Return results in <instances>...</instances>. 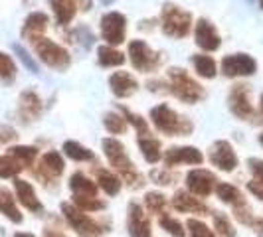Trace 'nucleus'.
<instances>
[{
    "instance_id": "obj_1",
    "label": "nucleus",
    "mask_w": 263,
    "mask_h": 237,
    "mask_svg": "<svg viewBox=\"0 0 263 237\" xmlns=\"http://www.w3.org/2000/svg\"><path fill=\"white\" fill-rule=\"evenodd\" d=\"M101 146H103V152H105L109 164L121 172V176L125 178V182H129L131 186H143L141 174L135 170V166H133L131 158L127 154L125 146L121 145L117 139H103Z\"/></svg>"
},
{
    "instance_id": "obj_2",
    "label": "nucleus",
    "mask_w": 263,
    "mask_h": 237,
    "mask_svg": "<svg viewBox=\"0 0 263 237\" xmlns=\"http://www.w3.org/2000/svg\"><path fill=\"white\" fill-rule=\"evenodd\" d=\"M151 118H153L158 131L164 132V134H172V136H186L194 129V125L188 118L180 117L174 109H171L164 103L151 109Z\"/></svg>"
},
{
    "instance_id": "obj_3",
    "label": "nucleus",
    "mask_w": 263,
    "mask_h": 237,
    "mask_svg": "<svg viewBox=\"0 0 263 237\" xmlns=\"http://www.w3.org/2000/svg\"><path fill=\"white\" fill-rule=\"evenodd\" d=\"M168 87H171V91L174 97H178L180 101H184V103H198L200 99H204V89H202V85L194 81V79L190 77L188 73H186L184 69H180V67H172L168 69Z\"/></svg>"
},
{
    "instance_id": "obj_4",
    "label": "nucleus",
    "mask_w": 263,
    "mask_h": 237,
    "mask_svg": "<svg viewBox=\"0 0 263 237\" xmlns=\"http://www.w3.org/2000/svg\"><path fill=\"white\" fill-rule=\"evenodd\" d=\"M160 24H162V32L171 38H184L188 36L190 28H192V16L190 12L182 10L180 6L166 2L162 6V12H160Z\"/></svg>"
},
{
    "instance_id": "obj_5",
    "label": "nucleus",
    "mask_w": 263,
    "mask_h": 237,
    "mask_svg": "<svg viewBox=\"0 0 263 237\" xmlns=\"http://www.w3.org/2000/svg\"><path fill=\"white\" fill-rule=\"evenodd\" d=\"M30 42H32V46H34L36 55H38L40 60L48 67L58 69V71H64V69L69 67V64H71L69 53H67V50H64L62 46H58L55 42H52V40L46 38V36H38V38L30 40Z\"/></svg>"
},
{
    "instance_id": "obj_6",
    "label": "nucleus",
    "mask_w": 263,
    "mask_h": 237,
    "mask_svg": "<svg viewBox=\"0 0 263 237\" xmlns=\"http://www.w3.org/2000/svg\"><path fill=\"white\" fill-rule=\"evenodd\" d=\"M62 211L66 215L67 224L76 229V233L79 237H99L103 233L101 225L97 222H93L89 215H85L83 210H79L78 206H71V204H62Z\"/></svg>"
},
{
    "instance_id": "obj_7",
    "label": "nucleus",
    "mask_w": 263,
    "mask_h": 237,
    "mask_svg": "<svg viewBox=\"0 0 263 237\" xmlns=\"http://www.w3.org/2000/svg\"><path fill=\"white\" fill-rule=\"evenodd\" d=\"M129 57H131L133 67L143 73L155 71L160 64V55L143 40H133L129 44Z\"/></svg>"
},
{
    "instance_id": "obj_8",
    "label": "nucleus",
    "mask_w": 263,
    "mask_h": 237,
    "mask_svg": "<svg viewBox=\"0 0 263 237\" xmlns=\"http://www.w3.org/2000/svg\"><path fill=\"white\" fill-rule=\"evenodd\" d=\"M127 16L121 12H107L101 18V36L109 46H119L125 42Z\"/></svg>"
},
{
    "instance_id": "obj_9",
    "label": "nucleus",
    "mask_w": 263,
    "mask_h": 237,
    "mask_svg": "<svg viewBox=\"0 0 263 237\" xmlns=\"http://www.w3.org/2000/svg\"><path fill=\"white\" fill-rule=\"evenodd\" d=\"M255 69H257V64L248 53H234V55H226L222 60V71L228 77L253 75Z\"/></svg>"
},
{
    "instance_id": "obj_10",
    "label": "nucleus",
    "mask_w": 263,
    "mask_h": 237,
    "mask_svg": "<svg viewBox=\"0 0 263 237\" xmlns=\"http://www.w3.org/2000/svg\"><path fill=\"white\" fill-rule=\"evenodd\" d=\"M216 184H218V178L210 170H204V168L188 172V176H186L188 190L198 198L210 196L212 192H214V188H216Z\"/></svg>"
},
{
    "instance_id": "obj_11",
    "label": "nucleus",
    "mask_w": 263,
    "mask_h": 237,
    "mask_svg": "<svg viewBox=\"0 0 263 237\" xmlns=\"http://www.w3.org/2000/svg\"><path fill=\"white\" fill-rule=\"evenodd\" d=\"M50 6L53 10V16H55V22L60 26H67L73 20L78 8H81V10L91 8V0H50Z\"/></svg>"
},
{
    "instance_id": "obj_12",
    "label": "nucleus",
    "mask_w": 263,
    "mask_h": 237,
    "mask_svg": "<svg viewBox=\"0 0 263 237\" xmlns=\"http://www.w3.org/2000/svg\"><path fill=\"white\" fill-rule=\"evenodd\" d=\"M210 160L214 166H218L220 170L232 172L237 168V154L236 150L232 148V145L228 141H218L216 145L212 146L210 150Z\"/></svg>"
},
{
    "instance_id": "obj_13",
    "label": "nucleus",
    "mask_w": 263,
    "mask_h": 237,
    "mask_svg": "<svg viewBox=\"0 0 263 237\" xmlns=\"http://www.w3.org/2000/svg\"><path fill=\"white\" fill-rule=\"evenodd\" d=\"M194 34H196V44L202 50H206V52H216V50H220L222 38H220L218 30L214 28V24H212L210 20L200 18Z\"/></svg>"
},
{
    "instance_id": "obj_14",
    "label": "nucleus",
    "mask_w": 263,
    "mask_h": 237,
    "mask_svg": "<svg viewBox=\"0 0 263 237\" xmlns=\"http://www.w3.org/2000/svg\"><path fill=\"white\" fill-rule=\"evenodd\" d=\"M230 109L239 118H250L253 115V107L250 103V89L243 83H237L230 91Z\"/></svg>"
},
{
    "instance_id": "obj_15",
    "label": "nucleus",
    "mask_w": 263,
    "mask_h": 237,
    "mask_svg": "<svg viewBox=\"0 0 263 237\" xmlns=\"http://www.w3.org/2000/svg\"><path fill=\"white\" fill-rule=\"evenodd\" d=\"M127 225H129L131 237H153L151 220H148V215L143 211V208L137 202L129 204V220H127Z\"/></svg>"
},
{
    "instance_id": "obj_16",
    "label": "nucleus",
    "mask_w": 263,
    "mask_h": 237,
    "mask_svg": "<svg viewBox=\"0 0 263 237\" xmlns=\"http://www.w3.org/2000/svg\"><path fill=\"white\" fill-rule=\"evenodd\" d=\"M202 152L194 146H172L164 154V164L171 168L176 164H202Z\"/></svg>"
},
{
    "instance_id": "obj_17",
    "label": "nucleus",
    "mask_w": 263,
    "mask_h": 237,
    "mask_svg": "<svg viewBox=\"0 0 263 237\" xmlns=\"http://www.w3.org/2000/svg\"><path fill=\"white\" fill-rule=\"evenodd\" d=\"M109 87L119 99H127L139 89V83L129 71H117V73H113L109 77Z\"/></svg>"
},
{
    "instance_id": "obj_18",
    "label": "nucleus",
    "mask_w": 263,
    "mask_h": 237,
    "mask_svg": "<svg viewBox=\"0 0 263 237\" xmlns=\"http://www.w3.org/2000/svg\"><path fill=\"white\" fill-rule=\"evenodd\" d=\"M64 168H66V164H64V158L60 156V152L50 150V152H46L42 156V160H40V170L36 174H38L40 178L53 180V178H58V176L64 174Z\"/></svg>"
},
{
    "instance_id": "obj_19",
    "label": "nucleus",
    "mask_w": 263,
    "mask_h": 237,
    "mask_svg": "<svg viewBox=\"0 0 263 237\" xmlns=\"http://www.w3.org/2000/svg\"><path fill=\"white\" fill-rule=\"evenodd\" d=\"M172 208L184 213H208V206L200 202V198L192 196L190 192L178 190L172 198Z\"/></svg>"
},
{
    "instance_id": "obj_20",
    "label": "nucleus",
    "mask_w": 263,
    "mask_h": 237,
    "mask_svg": "<svg viewBox=\"0 0 263 237\" xmlns=\"http://www.w3.org/2000/svg\"><path fill=\"white\" fill-rule=\"evenodd\" d=\"M14 190H16L18 202H20L26 210H30V211H42L44 210V206H42V202L38 200V196H36V192H34V188H32L30 182L16 178V180H14Z\"/></svg>"
},
{
    "instance_id": "obj_21",
    "label": "nucleus",
    "mask_w": 263,
    "mask_h": 237,
    "mask_svg": "<svg viewBox=\"0 0 263 237\" xmlns=\"http://www.w3.org/2000/svg\"><path fill=\"white\" fill-rule=\"evenodd\" d=\"M48 22H50L48 14L32 12L26 18V20H24V26H22V36H24L26 40L38 38V36H42V34L46 32V28H48Z\"/></svg>"
},
{
    "instance_id": "obj_22",
    "label": "nucleus",
    "mask_w": 263,
    "mask_h": 237,
    "mask_svg": "<svg viewBox=\"0 0 263 237\" xmlns=\"http://www.w3.org/2000/svg\"><path fill=\"white\" fill-rule=\"evenodd\" d=\"M42 113V101H40L38 93L36 91H24L20 95V115L24 117V121H34L40 117Z\"/></svg>"
},
{
    "instance_id": "obj_23",
    "label": "nucleus",
    "mask_w": 263,
    "mask_h": 237,
    "mask_svg": "<svg viewBox=\"0 0 263 237\" xmlns=\"http://www.w3.org/2000/svg\"><path fill=\"white\" fill-rule=\"evenodd\" d=\"M69 188H71V192H73V198L97 196V186L93 184L85 174H81V172H76V174L69 178Z\"/></svg>"
},
{
    "instance_id": "obj_24",
    "label": "nucleus",
    "mask_w": 263,
    "mask_h": 237,
    "mask_svg": "<svg viewBox=\"0 0 263 237\" xmlns=\"http://www.w3.org/2000/svg\"><path fill=\"white\" fill-rule=\"evenodd\" d=\"M214 190H216L218 198H220L224 204H230V206H234V208H241V206H246V198L241 196V192L237 190L236 186L226 184V182H218Z\"/></svg>"
},
{
    "instance_id": "obj_25",
    "label": "nucleus",
    "mask_w": 263,
    "mask_h": 237,
    "mask_svg": "<svg viewBox=\"0 0 263 237\" xmlns=\"http://www.w3.org/2000/svg\"><path fill=\"white\" fill-rule=\"evenodd\" d=\"M0 213H4L14 224H20L22 222V213L16 208L12 194L6 188H2V186H0Z\"/></svg>"
},
{
    "instance_id": "obj_26",
    "label": "nucleus",
    "mask_w": 263,
    "mask_h": 237,
    "mask_svg": "<svg viewBox=\"0 0 263 237\" xmlns=\"http://www.w3.org/2000/svg\"><path fill=\"white\" fill-rule=\"evenodd\" d=\"M250 170H251V174H253V178H251V182L248 184V190H250L255 198L263 200V160L251 158Z\"/></svg>"
},
{
    "instance_id": "obj_27",
    "label": "nucleus",
    "mask_w": 263,
    "mask_h": 237,
    "mask_svg": "<svg viewBox=\"0 0 263 237\" xmlns=\"http://www.w3.org/2000/svg\"><path fill=\"white\" fill-rule=\"evenodd\" d=\"M97 62L103 67H117L125 64V55L115 50L113 46H101L97 50Z\"/></svg>"
},
{
    "instance_id": "obj_28",
    "label": "nucleus",
    "mask_w": 263,
    "mask_h": 237,
    "mask_svg": "<svg viewBox=\"0 0 263 237\" xmlns=\"http://www.w3.org/2000/svg\"><path fill=\"white\" fill-rule=\"evenodd\" d=\"M139 148H141V152H143V156H145L148 164H157L160 156H162L160 143H158L157 139H153V136H141L139 139Z\"/></svg>"
},
{
    "instance_id": "obj_29",
    "label": "nucleus",
    "mask_w": 263,
    "mask_h": 237,
    "mask_svg": "<svg viewBox=\"0 0 263 237\" xmlns=\"http://www.w3.org/2000/svg\"><path fill=\"white\" fill-rule=\"evenodd\" d=\"M192 66L198 71L200 77H206V79H214L216 73H218V66L216 62L212 60L210 55H192Z\"/></svg>"
},
{
    "instance_id": "obj_30",
    "label": "nucleus",
    "mask_w": 263,
    "mask_h": 237,
    "mask_svg": "<svg viewBox=\"0 0 263 237\" xmlns=\"http://www.w3.org/2000/svg\"><path fill=\"white\" fill-rule=\"evenodd\" d=\"M97 180L101 190L109 194V196H117L119 190H121V178H117L113 172L109 170H97Z\"/></svg>"
},
{
    "instance_id": "obj_31",
    "label": "nucleus",
    "mask_w": 263,
    "mask_h": 237,
    "mask_svg": "<svg viewBox=\"0 0 263 237\" xmlns=\"http://www.w3.org/2000/svg\"><path fill=\"white\" fill-rule=\"evenodd\" d=\"M64 152H66L71 160H78V162L93 160L91 150H89V148H85V146H81L79 143H76V141H67V143H64Z\"/></svg>"
},
{
    "instance_id": "obj_32",
    "label": "nucleus",
    "mask_w": 263,
    "mask_h": 237,
    "mask_svg": "<svg viewBox=\"0 0 263 237\" xmlns=\"http://www.w3.org/2000/svg\"><path fill=\"white\" fill-rule=\"evenodd\" d=\"M8 154L14 158V160H18L22 166H30L36 156H38V150L34 148V146H12L10 150H8Z\"/></svg>"
},
{
    "instance_id": "obj_33",
    "label": "nucleus",
    "mask_w": 263,
    "mask_h": 237,
    "mask_svg": "<svg viewBox=\"0 0 263 237\" xmlns=\"http://www.w3.org/2000/svg\"><path fill=\"white\" fill-rule=\"evenodd\" d=\"M103 125L111 134H121L127 131V118L121 113H107L103 117Z\"/></svg>"
},
{
    "instance_id": "obj_34",
    "label": "nucleus",
    "mask_w": 263,
    "mask_h": 237,
    "mask_svg": "<svg viewBox=\"0 0 263 237\" xmlns=\"http://www.w3.org/2000/svg\"><path fill=\"white\" fill-rule=\"evenodd\" d=\"M214 227H216V231H218L220 237H236V229H234V225L230 222V218L226 213H222V211L214 213Z\"/></svg>"
},
{
    "instance_id": "obj_35",
    "label": "nucleus",
    "mask_w": 263,
    "mask_h": 237,
    "mask_svg": "<svg viewBox=\"0 0 263 237\" xmlns=\"http://www.w3.org/2000/svg\"><path fill=\"white\" fill-rule=\"evenodd\" d=\"M22 168H24V166H22L18 160H14L10 154H8V156H0V178H12V176H16Z\"/></svg>"
},
{
    "instance_id": "obj_36",
    "label": "nucleus",
    "mask_w": 263,
    "mask_h": 237,
    "mask_svg": "<svg viewBox=\"0 0 263 237\" xmlns=\"http://www.w3.org/2000/svg\"><path fill=\"white\" fill-rule=\"evenodd\" d=\"M16 77V64L8 53L0 52V79L2 81H12Z\"/></svg>"
},
{
    "instance_id": "obj_37",
    "label": "nucleus",
    "mask_w": 263,
    "mask_h": 237,
    "mask_svg": "<svg viewBox=\"0 0 263 237\" xmlns=\"http://www.w3.org/2000/svg\"><path fill=\"white\" fill-rule=\"evenodd\" d=\"M145 204L151 213H162L166 206V196L160 192H148L145 196Z\"/></svg>"
},
{
    "instance_id": "obj_38",
    "label": "nucleus",
    "mask_w": 263,
    "mask_h": 237,
    "mask_svg": "<svg viewBox=\"0 0 263 237\" xmlns=\"http://www.w3.org/2000/svg\"><path fill=\"white\" fill-rule=\"evenodd\" d=\"M160 227H162L166 233H171L172 237H184L186 235L184 225L180 224V222H176L174 218H166V215H162V218H160Z\"/></svg>"
},
{
    "instance_id": "obj_39",
    "label": "nucleus",
    "mask_w": 263,
    "mask_h": 237,
    "mask_svg": "<svg viewBox=\"0 0 263 237\" xmlns=\"http://www.w3.org/2000/svg\"><path fill=\"white\" fill-rule=\"evenodd\" d=\"M121 115L127 118L133 127L139 131V134H148V125H146V121L141 117V115H135V113H131V111L125 109V107H121Z\"/></svg>"
},
{
    "instance_id": "obj_40",
    "label": "nucleus",
    "mask_w": 263,
    "mask_h": 237,
    "mask_svg": "<svg viewBox=\"0 0 263 237\" xmlns=\"http://www.w3.org/2000/svg\"><path fill=\"white\" fill-rule=\"evenodd\" d=\"M73 204L83 211H97V210H103V208H105V204H103L101 200H97V196L95 198H73Z\"/></svg>"
},
{
    "instance_id": "obj_41",
    "label": "nucleus",
    "mask_w": 263,
    "mask_h": 237,
    "mask_svg": "<svg viewBox=\"0 0 263 237\" xmlns=\"http://www.w3.org/2000/svg\"><path fill=\"white\" fill-rule=\"evenodd\" d=\"M188 229H190V235L192 237H216V233L212 231L210 227L198 220H188Z\"/></svg>"
},
{
    "instance_id": "obj_42",
    "label": "nucleus",
    "mask_w": 263,
    "mask_h": 237,
    "mask_svg": "<svg viewBox=\"0 0 263 237\" xmlns=\"http://www.w3.org/2000/svg\"><path fill=\"white\" fill-rule=\"evenodd\" d=\"M14 52L18 53V57L22 60V64H24V66H26L28 69H30V71H34V73L38 71V66H36V62H34L32 57H30V53H28L26 50L22 48V46H18V44H16V46H14Z\"/></svg>"
},
{
    "instance_id": "obj_43",
    "label": "nucleus",
    "mask_w": 263,
    "mask_h": 237,
    "mask_svg": "<svg viewBox=\"0 0 263 237\" xmlns=\"http://www.w3.org/2000/svg\"><path fill=\"white\" fill-rule=\"evenodd\" d=\"M18 139V132L8 125H0V145H8Z\"/></svg>"
},
{
    "instance_id": "obj_44",
    "label": "nucleus",
    "mask_w": 263,
    "mask_h": 237,
    "mask_svg": "<svg viewBox=\"0 0 263 237\" xmlns=\"http://www.w3.org/2000/svg\"><path fill=\"white\" fill-rule=\"evenodd\" d=\"M151 178L157 182V184L160 186H168L172 184V180H174V176H171L168 174V170H155V172H151Z\"/></svg>"
},
{
    "instance_id": "obj_45",
    "label": "nucleus",
    "mask_w": 263,
    "mask_h": 237,
    "mask_svg": "<svg viewBox=\"0 0 263 237\" xmlns=\"http://www.w3.org/2000/svg\"><path fill=\"white\" fill-rule=\"evenodd\" d=\"M42 237H66L62 231H58V229H52V227H46L44 229V235Z\"/></svg>"
},
{
    "instance_id": "obj_46",
    "label": "nucleus",
    "mask_w": 263,
    "mask_h": 237,
    "mask_svg": "<svg viewBox=\"0 0 263 237\" xmlns=\"http://www.w3.org/2000/svg\"><path fill=\"white\" fill-rule=\"evenodd\" d=\"M14 237H34L32 233H24V231H20V233H16Z\"/></svg>"
},
{
    "instance_id": "obj_47",
    "label": "nucleus",
    "mask_w": 263,
    "mask_h": 237,
    "mask_svg": "<svg viewBox=\"0 0 263 237\" xmlns=\"http://www.w3.org/2000/svg\"><path fill=\"white\" fill-rule=\"evenodd\" d=\"M259 107H261V111H263V95H261V99H259Z\"/></svg>"
},
{
    "instance_id": "obj_48",
    "label": "nucleus",
    "mask_w": 263,
    "mask_h": 237,
    "mask_svg": "<svg viewBox=\"0 0 263 237\" xmlns=\"http://www.w3.org/2000/svg\"><path fill=\"white\" fill-rule=\"evenodd\" d=\"M259 143H261V146H263V132L259 134Z\"/></svg>"
},
{
    "instance_id": "obj_49",
    "label": "nucleus",
    "mask_w": 263,
    "mask_h": 237,
    "mask_svg": "<svg viewBox=\"0 0 263 237\" xmlns=\"http://www.w3.org/2000/svg\"><path fill=\"white\" fill-rule=\"evenodd\" d=\"M103 2H105V4H111V2H113V0H103Z\"/></svg>"
},
{
    "instance_id": "obj_50",
    "label": "nucleus",
    "mask_w": 263,
    "mask_h": 237,
    "mask_svg": "<svg viewBox=\"0 0 263 237\" xmlns=\"http://www.w3.org/2000/svg\"><path fill=\"white\" fill-rule=\"evenodd\" d=\"M259 4H261V8H263V0H259Z\"/></svg>"
}]
</instances>
